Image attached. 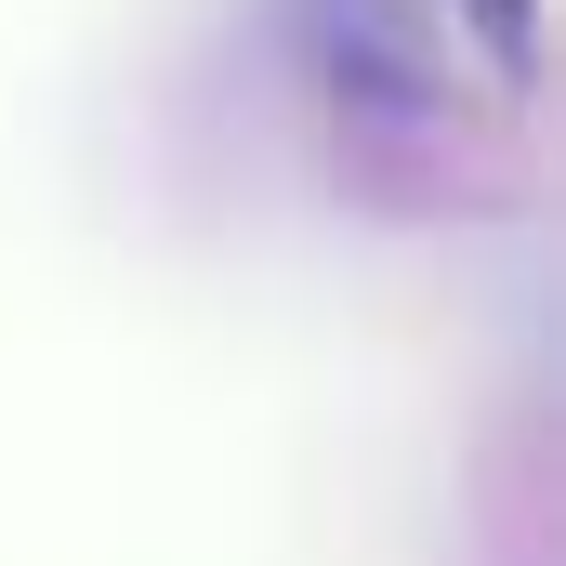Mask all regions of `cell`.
I'll return each mask as SVG.
<instances>
[{"label": "cell", "mask_w": 566, "mask_h": 566, "mask_svg": "<svg viewBox=\"0 0 566 566\" xmlns=\"http://www.w3.org/2000/svg\"><path fill=\"white\" fill-rule=\"evenodd\" d=\"M488 27H501V53H527V0H488Z\"/></svg>", "instance_id": "cell-1"}]
</instances>
